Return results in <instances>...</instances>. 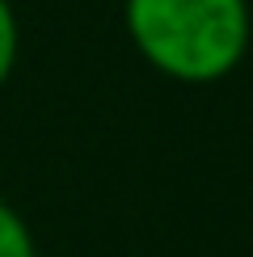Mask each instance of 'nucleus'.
Masks as SVG:
<instances>
[{"instance_id":"obj_2","label":"nucleus","mask_w":253,"mask_h":257,"mask_svg":"<svg viewBox=\"0 0 253 257\" xmlns=\"http://www.w3.org/2000/svg\"><path fill=\"white\" fill-rule=\"evenodd\" d=\"M0 257H38L30 223L21 219L17 207H9L5 198H0Z\"/></svg>"},{"instance_id":"obj_1","label":"nucleus","mask_w":253,"mask_h":257,"mask_svg":"<svg viewBox=\"0 0 253 257\" xmlns=\"http://www.w3.org/2000/svg\"><path fill=\"white\" fill-rule=\"evenodd\" d=\"M135 55L173 84H219L253 38L249 0H122Z\"/></svg>"},{"instance_id":"obj_3","label":"nucleus","mask_w":253,"mask_h":257,"mask_svg":"<svg viewBox=\"0 0 253 257\" xmlns=\"http://www.w3.org/2000/svg\"><path fill=\"white\" fill-rule=\"evenodd\" d=\"M21 55V26H17V9L13 0H0V89L9 84Z\"/></svg>"}]
</instances>
